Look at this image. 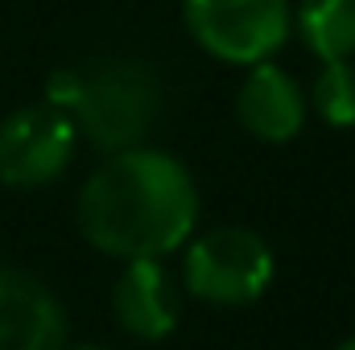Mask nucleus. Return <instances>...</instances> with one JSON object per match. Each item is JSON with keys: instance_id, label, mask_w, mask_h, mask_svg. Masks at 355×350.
<instances>
[{"instance_id": "7ed1b4c3", "label": "nucleus", "mask_w": 355, "mask_h": 350, "mask_svg": "<svg viewBox=\"0 0 355 350\" xmlns=\"http://www.w3.org/2000/svg\"><path fill=\"white\" fill-rule=\"evenodd\" d=\"M272 248L248 227H215L186 239L182 288L207 305H252L272 284Z\"/></svg>"}, {"instance_id": "20e7f679", "label": "nucleus", "mask_w": 355, "mask_h": 350, "mask_svg": "<svg viewBox=\"0 0 355 350\" xmlns=\"http://www.w3.org/2000/svg\"><path fill=\"white\" fill-rule=\"evenodd\" d=\"M190 37L227 66H257L293 33L289 0H182Z\"/></svg>"}, {"instance_id": "0eeeda50", "label": "nucleus", "mask_w": 355, "mask_h": 350, "mask_svg": "<svg viewBox=\"0 0 355 350\" xmlns=\"http://www.w3.org/2000/svg\"><path fill=\"white\" fill-rule=\"evenodd\" d=\"M0 350H67L58 297L21 268H0Z\"/></svg>"}, {"instance_id": "f257e3e1", "label": "nucleus", "mask_w": 355, "mask_h": 350, "mask_svg": "<svg viewBox=\"0 0 355 350\" xmlns=\"http://www.w3.org/2000/svg\"><path fill=\"white\" fill-rule=\"evenodd\" d=\"M79 231L116 260H166L198 223V185L174 153L132 145L107 153L75 202Z\"/></svg>"}, {"instance_id": "f03ea898", "label": "nucleus", "mask_w": 355, "mask_h": 350, "mask_svg": "<svg viewBox=\"0 0 355 350\" xmlns=\"http://www.w3.org/2000/svg\"><path fill=\"white\" fill-rule=\"evenodd\" d=\"M46 103L62 107L95 149L120 153L145 145L157 128L166 87L157 71L137 58H103L83 71H58L46 87Z\"/></svg>"}, {"instance_id": "9b49d317", "label": "nucleus", "mask_w": 355, "mask_h": 350, "mask_svg": "<svg viewBox=\"0 0 355 350\" xmlns=\"http://www.w3.org/2000/svg\"><path fill=\"white\" fill-rule=\"evenodd\" d=\"M335 350H355V334H352V338H347V342H339V347H335Z\"/></svg>"}, {"instance_id": "f8f14e48", "label": "nucleus", "mask_w": 355, "mask_h": 350, "mask_svg": "<svg viewBox=\"0 0 355 350\" xmlns=\"http://www.w3.org/2000/svg\"><path fill=\"white\" fill-rule=\"evenodd\" d=\"M79 350H107V347H79Z\"/></svg>"}, {"instance_id": "39448f33", "label": "nucleus", "mask_w": 355, "mask_h": 350, "mask_svg": "<svg viewBox=\"0 0 355 350\" xmlns=\"http://www.w3.org/2000/svg\"><path fill=\"white\" fill-rule=\"evenodd\" d=\"M75 145L79 128L62 107H21L0 124V181L12 190H42L67 174Z\"/></svg>"}, {"instance_id": "423d86ee", "label": "nucleus", "mask_w": 355, "mask_h": 350, "mask_svg": "<svg viewBox=\"0 0 355 350\" xmlns=\"http://www.w3.org/2000/svg\"><path fill=\"white\" fill-rule=\"evenodd\" d=\"M112 317L124 334L141 342L170 338L182 322V280L153 256L124 260L116 284H112Z\"/></svg>"}, {"instance_id": "1a4fd4ad", "label": "nucleus", "mask_w": 355, "mask_h": 350, "mask_svg": "<svg viewBox=\"0 0 355 350\" xmlns=\"http://www.w3.org/2000/svg\"><path fill=\"white\" fill-rule=\"evenodd\" d=\"M293 29L318 62L355 58V0H297Z\"/></svg>"}, {"instance_id": "6e6552de", "label": "nucleus", "mask_w": 355, "mask_h": 350, "mask_svg": "<svg viewBox=\"0 0 355 350\" xmlns=\"http://www.w3.org/2000/svg\"><path fill=\"white\" fill-rule=\"evenodd\" d=\"M310 111V95L297 87L289 71H281L272 58L248 66L244 83L236 91V120L244 124L248 136L265 145H285L302 132Z\"/></svg>"}, {"instance_id": "9d476101", "label": "nucleus", "mask_w": 355, "mask_h": 350, "mask_svg": "<svg viewBox=\"0 0 355 350\" xmlns=\"http://www.w3.org/2000/svg\"><path fill=\"white\" fill-rule=\"evenodd\" d=\"M310 107L331 128H355V62L352 58L322 62V71H318V79L310 87Z\"/></svg>"}]
</instances>
